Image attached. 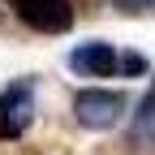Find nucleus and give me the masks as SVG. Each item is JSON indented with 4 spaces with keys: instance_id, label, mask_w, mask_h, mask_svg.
<instances>
[{
    "instance_id": "obj_2",
    "label": "nucleus",
    "mask_w": 155,
    "mask_h": 155,
    "mask_svg": "<svg viewBox=\"0 0 155 155\" xmlns=\"http://www.w3.org/2000/svg\"><path fill=\"white\" fill-rule=\"evenodd\" d=\"M125 112V95L121 91H78L73 99V116L86 129H112Z\"/></svg>"
},
{
    "instance_id": "obj_3",
    "label": "nucleus",
    "mask_w": 155,
    "mask_h": 155,
    "mask_svg": "<svg viewBox=\"0 0 155 155\" xmlns=\"http://www.w3.org/2000/svg\"><path fill=\"white\" fill-rule=\"evenodd\" d=\"M13 9L30 30H43V35H61L73 22L69 0H13Z\"/></svg>"
},
{
    "instance_id": "obj_5",
    "label": "nucleus",
    "mask_w": 155,
    "mask_h": 155,
    "mask_svg": "<svg viewBox=\"0 0 155 155\" xmlns=\"http://www.w3.org/2000/svg\"><path fill=\"white\" fill-rule=\"evenodd\" d=\"M112 5H121V9H129V13H138V9H151L155 0H112Z\"/></svg>"
},
{
    "instance_id": "obj_4",
    "label": "nucleus",
    "mask_w": 155,
    "mask_h": 155,
    "mask_svg": "<svg viewBox=\"0 0 155 155\" xmlns=\"http://www.w3.org/2000/svg\"><path fill=\"white\" fill-rule=\"evenodd\" d=\"M69 69H78L82 78H112L121 69V52L104 39H91V43H78L69 52Z\"/></svg>"
},
{
    "instance_id": "obj_1",
    "label": "nucleus",
    "mask_w": 155,
    "mask_h": 155,
    "mask_svg": "<svg viewBox=\"0 0 155 155\" xmlns=\"http://www.w3.org/2000/svg\"><path fill=\"white\" fill-rule=\"evenodd\" d=\"M35 116V82L22 78V82H13L5 95H0V138H22L26 125Z\"/></svg>"
}]
</instances>
